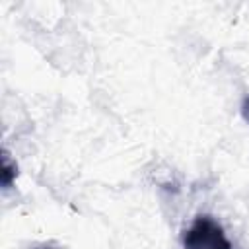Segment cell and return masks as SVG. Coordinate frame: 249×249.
<instances>
[{"instance_id":"cell-3","label":"cell","mask_w":249,"mask_h":249,"mask_svg":"<svg viewBox=\"0 0 249 249\" xmlns=\"http://www.w3.org/2000/svg\"><path fill=\"white\" fill-rule=\"evenodd\" d=\"M241 117L245 119V123H249V95L243 99L241 103Z\"/></svg>"},{"instance_id":"cell-2","label":"cell","mask_w":249,"mask_h":249,"mask_svg":"<svg viewBox=\"0 0 249 249\" xmlns=\"http://www.w3.org/2000/svg\"><path fill=\"white\" fill-rule=\"evenodd\" d=\"M16 175H18L16 163H12L10 158H8V154H4V158H2V187L4 189H10L12 183H14V179H16Z\"/></svg>"},{"instance_id":"cell-1","label":"cell","mask_w":249,"mask_h":249,"mask_svg":"<svg viewBox=\"0 0 249 249\" xmlns=\"http://www.w3.org/2000/svg\"><path fill=\"white\" fill-rule=\"evenodd\" d=\"M183 249H231V243L214 218L198 216L183 233Z\"/></svg>"},{"instance_id":"cell-4","label":"cell","mask_w":249,"mask_h":249,"mask_svg":"<svg viewBox=\"0 0 249 249\" xmlns=\"http://www.w3.org/2000/svg\"><path fill=\"white\" fill-rule=\"evenodd\" d=\"M41 249H49V247H41Z\"/></svg>"}]
</instances>
